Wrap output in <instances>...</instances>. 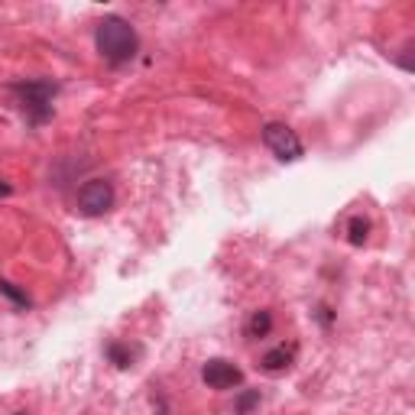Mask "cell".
I'll return each instance as SVG.
<instances>
[{
  "label": "cell",
  "mask_w": 415,
  "mask_h": 415,
  "mask_svg": "<svg viewBox=\"0 0 415 415\" xmlns=\"http://www.w3.org/2000/svg\"><path fill=\"white\" fill-rule=\"evenodd\" d=\"M95 43H98V52L107 58L110 65H124V62H130L140 49L137 29H133L124 16H104L95 29Z\"/></svg>",
  "instance_id": "cell-1"
},
{
  "label": "cell",
  "mask_w": 415,
  "mask_h": 415,
  "mask_svg": "<svg viewBox=\"0 0 415 415\" xmlns=\"http://www.w3.org/2000/svg\"><path fill=\"white\" fill-rule=\"evenodd\" d=\"M14 91L20 95V107L29 124H46L52 117V98H56L52 81H26V85H16Z\"/></svg>",
  "instance_id": "cell-2"
},
{
  "label": "cell",
  "mask_w": 415,
  "mask_h": 415,
  "mask_svg": "<svg viewBox=\"0 0 415 415\" xmlns=\"http://www.w3.org/2000/svg\"><path fill=\"white\" fill-rule=\"evenodd\" d=\"M75 204H78V211L85 218H101V214L110 211V204H114V185L104 182V179H91V182H85L78 189Z\"/></svg>",
  "instance_id": "cell-3"
},
{
  "label": "cell",
  "mask_w": 415,
  "mask_h": 415,
  "mask_svg": "<svg viewBox=\"0 0 415 415\" xmlns=\"http://www.w3.org/2000/svg\"><path fill=\"white\" fill-rule=\"evenodd\" d=\"M263 143L270 146L276 159L283 162H295L302 156V140L295 137V130L285 124H266L263 127Z\"/></svg>",
  "instance_id": "cell-4"
},
{
  "label": "cell",
  "mask_w": 415,
  "mask_h": 415,
  "mask_svg": "<svg viewBox=\"0 0 415 415\" xmlns=\"http://www.w3.org/2000/svg\"><path fill=\"white\" fill-rule=\"evenodd\" d=\"M201 379L211 389H233V387H241L243 383V373H241V367L231 364V360L214 357L201 367Z\"/></svg>",
  "instance_id": "cell-5"
},
{
  "label": "cell",
  "mask_w": 415,
  "mask_h": 415,
  "mask_svg": "<svg viewBox=\"0 0 415 415\" xmlns=\"http://www.w3.org/2000/svg\"><path fill=\"white\" fill-rule=\"evenodd\" d=\"M263 370H270V373H279V370H285V367L292 364V350H285V347H273V350H266L263 354Z\"/></svg>",
  "instance_id": "cell-6"
},
{
  "label": "cell",
  "mask_w": 415,
  "mask_h": 415,
  "mask_svg": "<svg viewBox=\"0 0 415 415\" xmlns=\"http://www.w3.org/2000/svg\"><path fill=\"white\" fill-rule=\"evenodd\" d=\"M273 328V315L270 312H253L247 321V335L250 337H266Z\"/></svg>",
  "instance_id": "cell-7"
},
{
  "label": "cell",
  "mask_w": 415,
  "mask_h": 415,
  "mask_svg": "<svg viewBox=\"0 0 415 415\" xmlns=\"http://www.w3.org/2000/svg\"><path fill=\"white\" fill-rule=\"evenodd\" d=\"M367 233H370V221H367V218H350V224H347V241L354 243V247H364V243H367Z\"/></svg>",
  "instance_id": "cell-8"
},
{
  "label": "cell",
  "mask_w": 415,
  "mask_h": 415,
  "mask_svg": "<svg viewBox=\"0 0 415 415\" xmlns=\"http://www.w3.org/2000/svg\"><path fill=\"white\" fill-rule=\"evenodd\" d=\"M0 295H7V299H10V302H16L20 308H29V295H26V292L16 289L14 283H7V279H0Z\"/></svg>",
  "instance_id": "cell-9"
},
{
  "label": "cell",
  "mask_w": 415,
  "mask_h": 415,
  "mask_svg": "<svg viewBox=\"0 0 415 415\" xmlns=\"http://www.w3.org/2000/svg\"><path fill=\"white\" fill-rule=\"evenodd\" d=\"M107 357L114 360L120 370H127V367H130V350L120 347V344H110V347H107Z\"/></svg>",
  "instance_id": "cell-10"
},
{
  "label": "cell",
  "mask_w": 415,
  "mask_h": 415,
  "mask_svg": "<svg viewBox=\"0 0 415 415\" xmlns=\"http://www.w3.org/2000/svg\"><path fill=\"white\" fill-rule=\"evenodd\" d=\"M256 399H260L256 393H247V396H243V399H241V412H250V409L256 406Z\"/></svg>",
  "instance_id": "cell-11"
},
{
  "label": "cell",
  "mask_w": 415,
  "mask_h": 415,
  "mask_svg": "<svg viewBox=\"0 0 415 415\" xmlns=\"http://www.w3.org/2000/svg\"><path fill=\"white\" fill-rule=\"evenodd\" d=\"M10 191H14V189H10V185H7V182H0V198H7V195H10Z\"/></svg>",
  "instance_id": "cell-12"
}]
</instances>
